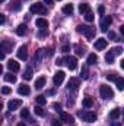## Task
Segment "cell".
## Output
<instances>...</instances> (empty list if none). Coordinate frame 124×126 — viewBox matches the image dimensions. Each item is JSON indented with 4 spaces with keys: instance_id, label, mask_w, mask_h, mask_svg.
Wrapping results in <instances>:
<instances>
[{
    "instance_id": "47",
    "label": "cell",
    "mask_w": 124,
    "mask_h": 126,
    "mask_svg": "<svg viewBox=\"0 0 124 126\" xmlns=\"http://www.w3.org/2000/svg\"><path fill=\"white\" fill-rule=\"evenodd\" d=\"M4 54H6V53L1 50V53H0V59H1V60H4Z\"/></svg>"
},
{
    "instance_id": "39",
    "label": "cell",
    "mask_w": 124,
    "mask_h": 126,
    "mask_svg": "<svg viewBox=\"0 0 124 126\" xmlns=\"http://www.w3.org/2000/svg\"><path fill=\"white\" fill-rule=\"evenodd\" d=\"M47 34H48L47 28H41V30H39V32H38V37H39V38H42V37H45Z\"/></svg>"
},
{
    "instance_id": "23",
    "label": "cell",
    "mask_w": 124,
    "mask_h": 126,
    "mask_svg": "<svg viewBox=\"0 0 124 126\" xmlns=\"http://www.w3.org/2000/svg\"><path fill=\"white\" fill-rule=\"evenodd\" d=\"M79 12H80V13H88V12H91L89 4H88V3H82V4H79Z\"/></svg>"
},
{
    "instance_id": "26",
    "label": "cell",
    "mask_w": 124,
    "mask_h": 126,
    "mask_svg": "<svg viewBox=\"0 0 124 126\" xmlns=\"http://www.w3.org/2000/svg\"><path fill=\"white\" fill-rule=\"evenodd\" d=\"M115 85H117V90H118V91H123L124 90V79L118 76L117 81H115Z\"/></svg>"
},
{
    "instance_id": "10",
    "label": "cell",
    "mask_w": 124,
    "mask_h": 126,
    "mask_svg": "<svg viewBox=\"0 0 124 126\" xmlns=\"http://www.w3.org/2000/svg\"><path fill=\"white\" fill-rule=\"evenodd\" d=\"M60 113V120L62 122H64V123H69V125H72L73 123V116H70L69 113H66V111H59Z\"/></svg>"
},
{
    "instance_id": "45",
    "label": "cell",
    "mask_w": 124,
    "mask_h": 126,
    "mask_svg": "<svg viewBox=\"0 0 124 126\" xmlns=\"http://www.w3.org/2000/svg\"><path fill=\"white\" fill-rule=\"evenodd\" d=\"M0 22H1V25L6 22V16H4V15H0Z\"/></svg>"
},
{
    "instance_id": "14",
    "label": "cell",
    "mask_w": 124,
    "mask_h": 126,
    "mask_svg": "<svg viewBox=\"0 0 124 126\" xmlns=\"http://www.w3.org/2000/svg\"><path fill=\"white\" fill-rule=\"evenodd\" d=\"M22 9V3H21V0H12V3H10V10H13V12H19Z\"/></svg>"
},
{
    "instance_id": "8",
    "label": "cell",
    "mask_w": 124,
    "mask_h": 126,
    "mask_svg": "<svg viewBox=\"0 0 124 126\" xmlns=\"http://www.w3.org/2000/svg\"><path fill=\"white\" fill-rule=\"evenodd\" d=\"M111 24H112V18H111V16L102 18V21H101V30H102V31H107V30L111 27Z\"/></svg>"
},
{
    "instance_id": "44",
    "label": "cell",
    "mask_w": 124,
    "mask_h": 126,
    "mask_svg": "<svg viewBox=\"0 0 124 126\" xmlns=\"http://www.w3.org/2000/svg\"><path fill=\"white\" fill-rule=\"evenodd\" d=\"M64 60H63V59H57V60H56V64H57V66H62V64H64Z\"/></svg>"
},
{
    "instance_id": "51",
    "label": "cell",
    "mask_w": 124,
    "mask_h": 126,
    "mask_svg": "<svg viewBox=\"0 0 124 126\" xmlns=\"http://www.w3.org/2000/svg\"><path fill=\"white\" fill-rule=\"evenodd\" d=\"M120 64H121V69H123V70H124V59H123V60H121V62H120Z\"/></svg>"
},
{
    "instance_id": "42",
    "label": "cell",
    "mask_w": 124,
    "mask_h": 126,
    "mask_svg": "<svg viewBox=\"0 0 124 126\" xmlns=\"http://www.w3.org/2000/svg\"><path fill=\"white\" fill-rule=\"evenodd\" d=\"M69 50H70V46H67V44H66V46H63V47H62V51H63V53H67Z\"/></svg>"
},
{
    "instance_id": "40",
    "label": "cell",
    "mask_w": 124,
    "mask_h": 126,
    "mask_svg": "<svg viewBox=\"0 0 124 126\" xmlns=\"http://www.w3.org/2000/svg\"><path fill=\"white\" fill-rule=\"evenodd\" d=\"M10 87H3L1 88V94H4V95H7V94H10Z\"/></svg>"
},
{
    "instance_id": "37",
    "label": "cell",
    "mask_w": 124,
    "mask_h": 126,
    "mask_svg": "<svg viewBox=\"0 0 124 126\" xmlns=\"http://www.w3.org/2000/svg\"><path fill=\"white\" fill-rule=\"evenodd\" d=\"M93 18H95V16H93L92 12H88V13H85V19H86L88 22H93Z\"/></svg>"
},
{
    "instance_id": "19",
    "label": "cell",
    "mask_w": 124,
    "mask_h": 126,
    "mask_svg": "<svg viewBox=\"0 0 124 126\" xmlns=\"http://www.w3.org/2000/svg\"><path fill=\"white\" fill-rule=\"evenodd\" d=\"M82 106H83L85 109H91V107L93 106V100L91 98V97H85L83 101H82Z\"/></svg>"
},
{
    "instance_id": "31",
    "label": "cell",
    "mask_w": 124,
    "mask_h": 126,
    "mask_svg": "<svg viewBox=\"0 0 124 126\" xmlns=\"http://www.w3.org/2000/svg\"><path fill=\"white\" fill-rule=\"evenodd\" d=\"M42 51H44V50H38V51H37V54H35V57H34V63H39L41 57H42V54H44Z\"/></svg>"
},
{
    "instance_id": "28",
    "label": "cell",
    "mask_w": 124,
    "mask_h": 126,
    "mask_svg": "<svg viewBox=\"0 0 124 126\" xmlns=\"http://www.w3.org/2000/svg\"><path fill=\"white\" fill-rule=\"evenodd\" d=\"M35 101L38 103V106H44V104H47V100H45L44 95H37V97H35Z\"/></svg>"
},
{
    "instance_id": "38",
    "label": "cell",
    "mask_w": 124,
    "mask_h": 126,
    "mask_svg": "<svg viewBox=\"0 0 124 126\" xmlns=\"http://www.w3.org/2000/svg\"><path fill=\"white\" fill-rule=\"evenodd\" d=\"M117 78H118V76H117L115 73H112V72L107 75V79H108V81H114V82H115V81H117Z\"/></svg>"
},
{
    "instance_id": "4",
    "label": "cell",
    "mask_w": 124,
    "mask_h": 126,
    "mask_svg": "<svg viewBox=\"0 0 124 126\" xmlns=\"http://www.w3.org/2000/svg\"><path fill=\"white\" fill-rule=\"evenodd\" d=\"M31 12L32 13H38V15H45L47 7L42 3H34V4H31Z\"/></svg>"
},
{
    "instance_id": "9",
    "label": "cell",
    "mask_w": 124,
    "mask_h": 126,
    "mask_svg": "<svg viewBox=\"0 0 124 126\" xmlns=\"http://www.w3.org/2000/svg\"><path fill=\"white\" fill-rule=\"evenodd\" d=\"M18 59L19 60H26L28 59V48H26V46H22V47H19V50H18Z\"/></svg>"
},
{
    "instance_id": "33",
    "label": "cell",
    "mask_w": 124,
    "mask_h": 126,
    "mask_svg": "<svg viewBox=\"0 0 124 126\" xmlns=\"http://www.w3.org/2000/svg\"><path fill=\"white\" fill-rule=\"evenodd\" d=\"M74 50H76V54H77V56H83V54H85V47L74 46Z\"/></svg>"
},
{
    "instance_id": "53",
    "label": "cell",
    "mask_w": 124,
    "mask_h": 126,
    "mask_svg": "<svg viewBox=\"0 0 124 126\" xmlns=\"http://www.w3.org/2000/svg\"><path fill=\"white\" fill-rule=\"evenodd\" d=\"M123 120H124V110H123Z\"/></svg>"
},
{
    "instance_id": "13",
    "label": "cell",
    "mask_w": 124,
    "mask_h": 126,
    "mask_svg": "<svg viewBox=\"0 0 124 126\" xmlns=\"http://www.w3.org/2000/svg\"><path fill=\"white\" fill-rule=\"evenodd\" d=\"M93 46H95L96 50H104V48L107 47V40H105V38H98Z\"/></svg>"
},
{
    "instance_id": "29",
    "label": "cell",
    "mask_w": 124,
    "mask_h": 126,
    "mask_svg": "<svg viewBox=\"0 0 124 126\" xmlns=\"http://www.w3.org/2000/svg\"><path fill=\"white\" fill-rule=\"evenodd\" d=\"M32 75H34V73H32V69H31V67H28V69L24 72V78H25L26 81H31V79H32Z\"/></svg>"
},
{
    "instance_id": "55",
    "label": "cell",
    "mask_w": 124,
    "mask_h": 126,
    "mask_svg": "<svg viewBox=\"0 0 124 126\" xmlns=\"http://www.w3.org/2000/svg\"><path fill=\"white\" fill-rule=\"evenodd\" d=\"M24 1H26V0H24Z\"/></svg>"
},
{
    "instance_id": "41",
    "label": "cell",
    "mask_w": 124,
    "mask_h": 126,
    "mask_svg": "<svg viewBox=\"0 0 124 126\" xmlns=\"http://www.w3.org/2000/svg\"><path fill=\"white\" fill-rule=\"evenodd\" d=\"M104 12H105V7H104L102 4L98 6V13H99V15H104Z\"/></svg>"
},
{
    "instance_id": "1",
    "label": "cell",
    "mask_w": 124,
    "mask_h": 126,
    "mask_svg": "<svg viewBox=\"0 0 124 126\" xmlns=\"http://www.w3.org/2000/svg\"><path fill=\"white\" fill-rule=\"evenodd\" d=\"M77 32H80V34H83L86 38H93L95 37V28L93 27H89V25H77Z\"/></svg>"
},
{
    "instance_id": "35",
    "label": "cell",
    "mask_w": 124,
    "mask_h": 126,
    "mask_svg": "<svg viewBox=\"0 0 124 126\" xmlns=\"http://www.w3.org/2000/svg\"><path fill=\"white\" fill-rule=\"evenodd\" d=\"M111 53H112L114 56H118V54L123 53V47H114V48L111 50Z\"/></svg>"
},
{
    "instance_id": "46",
    "label": "cell",
    "mask_w": 124,
    "mask_h": 126,
    "mask_svg": "<svg viewBox=\"0 0 124 126\" xmlns=\"http://www.w3.org/2000/svg\"><path fill=\"white\" fill-rule=\"evenodd\" d=\"M53 53H54V51H53V48H50V50H48V53H45V56H53Z\"/></svg>"
},
{
    "instance_id": "48",
    "label": "cell",
    "mask_w": 124,
    "mask_h": 126,
    "mask_svg": "<svg viewBox=\"0 0 124 126\" xmlns=\"http://www.w3.org/2000/svg\"><path fill=\"white\" fill-rule=\"evenodd\" d=\"M54 93H56L54 90H50V91H47V94H48V95H53V94H54Z\"/></svg>"
},
{
    "instance_id": "52",
    "label": "cell",
    "mask_w": 124,
    "mask_h": 126,
    "mask_svg": "<svg viewBox=\"0 0 124 126\" xmlns=\"http://www.w3.org/2000/svg\"><path fill=\"white\" fill-rule=\"evenodd\" d=\"M16 126H26V125H25L24 122H21V123H18V125H16Z\"/></svg>"
},
{
    "instance_id": "16",
    "label": "cell",
    "mask_w": 124,
    "mask_h": 126,
    "mask_svg": "<svg viewBox=\"0 0 124 126\" xmlns=\"http://www.w3.org/2000/svg\"><path fill=\"white\" fill-rule=\"evenodd\" d=\"M35 24H37L38 28H48V21L44 19V18H38V19L35 21Z\"/></svg>"
},
{
    "instance_id": "22",
    "label": "cell",
    "mask_w": 124,
    "mask_h": 126,
    "mask_svg": "<svg viewBox=\"0 0 124 126\" xmlns=\"http://www.w3.org/2000/svg\"><path fill=\"white\" fill-rule=\"evenodd\" d=\"M21 117H22V119H26V120H29V123H35V122H32L31 117H29V110H28V109H24V110H21Z\"/></svg>"
},
{
    "instance_id": "32",
    "label": "cell",
    "mask_w": 124,
    "mask_h": 126,
    "mask_svg": "<svg viewBox=\"0 0 124 126\" xmlns=\"http://www.w3.org/2000/svg\"><path fill=\"white\" fill-rule=\"evenodd\" d=\"M105 62L107 63H114V54H112L111 51H108V53L105 54Z\"/></svg>"
},
{
    "instance_id": "27",
    "label": "cell",
    "mask_w": 124,
    "mask_h": 126,
    "mask_svg": "<svg viewBox=\"0 0 124 126\" xmlns=\"http://www.w3.org/2000/svg\"><path fill=\"white\" fill-rule=\"evenodd\" d=\"M80 76H82V79H89V70H88V66H83V67H82Z\"/></svg>"
},
{
    "instance_id": "56",
    "label": "cell",
    "mask_w": 124,
    "mask_h": 126,
    "mask_svg": "<svg viewBox=\"0 0 124 126\" xmlns=\"http://www.w3.org/2000/svg\"><path fill=\"white\" fill-rule=\"evenodd\" d=\"M59 1H60V0H59Z\"/></svg>"
},
{
    "instance_id": "12",
    "label": "cell",
    "mask_w": 124,
    "mask_h": 126,
    "mask_svg": "<svg viewBox=\"0 0 124 126\" xmlns=\"http://www.w3.org/2000/svg\"><path fill=\"white\" fill-rule=\"evenodd\" d=\"M7 67H9L10 72H19L21 64L16 62V60H9V62H7Z\"/></svg>"
},
{
    "instance_id": "50",
    "label": "cell",
    "mask_w": 124,
    "mask_h": 126,
    "mask_svg": "<svg viewBox=\"0 0 124 126\" xmlns=\"http://www.w3.org/2000/svg\"><path fill=\"white\" fill-rule=\"evenodd\" d=\"M44 1H45L47 4H53V0H44Z\"/></svg>"
},
{
    "instance_id": "24",
    "label": "cell",
    "mask_w": 124,
    "mask_h": 126,
    "mask_svg": "<svg viewBox=\"0 0 124 126\" xmlns=\"http://www.w3.org/2000/svg\"><path fill=\"white\" fill-rule=\"evenodd\" d=\"M73 10H74V9H73V4H70V3L66 4V6H63V13H64V15H72Z\"/></svg>"
},
{
    "instance_id": "20",
    "label": "cell",
    "mask_w": 124,
    "mask_h": 126,
    "mask_svg": "<svg viewBox=\"0 0 124 126\" xmlns=\"http://www.w3.org/2000/svg\"><path fill=\"white\" fill-rule=\"evenodd\" d=\"M16 34H18L19 37H24V35L26 34V25H25V24H21V25L16 28Z\"/></svg>"
},
{
    "instance_id": "30",
    "label": "cell",
    "mask_w": 124,
    "mask_h": 126,
    "mask_svg": "<svg viewBox=\"0 0 124 126\" xmlns=\"http://www.w3.org/2000/svg\"><path fill=\"white\" fill-rule=\"evenodd\" d=\"M98 62V56H96V54H89V56H88V64H95V63Z\"/></svg>"
},
{
    "instance_id": "21",
    "label": "cell",
    "mask_w": 124,
    "mask_h": 126,
    "mask_svg": "<svg viewBox=\"0 0 124 126\" xmlns=\"http://www.w3.org/2000/svg\"><path fill=\"white\" fill-rule=\"evenodd\" d=\"M44 85H45V78H44V76H41V78H38V79L35 81V88H37V90H41Z\"/></svg>"
},
{
    "instance_id": "15",
    "label": "cell",
    "mask_w": 124,
    "mask_h": 126,
    "mask_svg": "<svg viewBox=\"0 0 124 126\" xmlns=\"http://www.w3.org/2000/svg\"><path fill=\"white\" fill-rule=\"evenodd\" d=\"M22 106V101L21 100H12V101H9V104H7V107H9V110H16L18 107H21Z\"/></svg>"
},
{
    "instance_id": "49",
    "label": "cell",
    "mask_w": 124,
    "mask_h": 126,
    "mask_svg": "<svg viewBox=\"0 0 124 126\" xmlns=\"http://www.w3.org/2000/svg\"><path fill=\"white\" fill-rule=\"evenodd\" d=\"M120 32L124 35V25H121V27H120Z\"/></svg>"
},
{
    "instance_id": "6",
    "label": "cell",
    "mask_w": 124,
    "mask_h": 126,
    "mask_svg": "<svg viewBox=\"0 0 124 126\" xmlns=\"http://www.w3.org/2000/svg\"><path fill=\"white\" fill-rule=\"evenodd\" d=\"M64 76H66V73H64L63 70H59V72L54 75L53 82H54V85H56V87H60V85H62L63 81H64Z\"/></svg>"
},
{
    "instance_id": "54",
    "label": "cell",
    "mask_w": 124,
    "mask_h": 126,
    "mask_svg": "<svg viewBox=\"0 0 124 126\" xmlns=\"http://www.w3.org/2000/svg\"><path fill=\"white\" fill-rule=\"evenodd\" d=\"M0 1H1V3H3V1H6V0H0Z\"/></svg>"
},
{
    "instance_id": "43",
    "label": "cell",
    "mask_w": 124,
    "mask_h": 126,
    "mask_svg": "<svg viewBox=\"0 0 124 126\" xmlns=\"http://www.w3.org/2000/svg\"><path fill=\"white\" fill-rule=\"evenodd\" d=\"M51 126H62V120L59 122V120H53L51 122Z\"/></svg>"
},
{
    "instance_id": "3",
    "label": "cell",
    "mask_w": 124,
    "mask_h": 126,
    "mask_svg": "<svg viewBox=\"0 0 124 126\" xmlns=\"http://www.w3.org/2000/svg\"><path fill=\"white\" fill-rule=\"evenodd\" d=\"M77 116L83 120V122H88V123H91V122H95L96 120V114L92 113V111H79L77 113Z\"/></svg>"
},
{
    "instance_id": "25",
    "label": "cell",
    "mask_w": 124,
    "mask_h": 126,
    "mask_svg": "<svg viewBox=\"0 0 124 126\" xmlns=\"http://www.w3.org/2000/svg\"><path fill=\"white\" fill-rule=\"evenodd\" d=\"M4 81L6 82H10V84H15L16 82V76L15 75H12V73H4Z\"/></svg>"
},
{
    "instance_id": "5",
    "label": "cell",
    "mask_w": 124,
    "mask_h": 126,
    "mask_svg": "<svg viewBox=\"0 0 124 126\" xmlns=\"http://www.w3.org/2000/svg\"><path fill=\"white\" fill-rule=\"evenodd\" d=\"M63 60H64L66 66H67L70 70H74V69L77 67V59H76V57H73V56H67V57H64Z\"/></svg>"
},
{
    "instance_id": "36",
    "label": "cell",
    "mask_w": 124,
    "mask_h": 126,
    "mask_svg": "<svg viewBox=\"0 0 124 126\" xmlns=\"http://www.w3.org/2000/svg\"><path fill=\"white\" fill-rule=\"evenodd\" d=\"M108 38H110V40H112V41H120V40H118V37L115 35V32H114V31L108 32Z\"/></svg>"
},
{
    "instance_id": "2",
    "label": "cell",
    "mask_w": 124,
    "mask_h": 126,
    "mask_svg": "<svg viewBox=\"0 0 124 126\" xmlns=\"http://www.w3.org/2000/svg\"><path fill=\"white\" fill-rule=\"evenodd\" d=\"M99 94L104 100H111L114 97V91L108 87V85H101L99 87Z\"/></svg>"
},
{
    "instance_id": "7",
    "label": "cell",
    "mask_w": 124,
    "mask_h": 126,
    "mask_svg": "<svg viewBox=\"0 0 124 126\" xmlns=\"http://www.w3.org/2000/svg\"><path fill=\"white\" fill-rule=\"evenodd\" d=\"M79 85H80V79L79 78H70V81L67 84V88L72 90V91H76L79 88Z\"/></svg>"
},
{
    "instance_id": "18",
    "label": "cell",
    "mask_w": 124,
    "mask_h": 126,
    "mask_svg": "<svg viewBox=\"0 0 124 126\" xmlns=\"http://www.w3.org/2000/svg\"><path fill=\"white\" fill-rule=\"evenodd\" d=\"M18 93H19L21 95H29L31 94V90H29L28 85H24V84H22V85L18 88Z\"/></svg>"
},
{
    "instance_id": "34",
    "label": "cell",
    "mask_w": 124,
    "mask_h": 126,
    "mask_svg": "<svg viewBox=\"0 0 124 126\" xmlns=\"http://www.w3.org/2000/svg\"><path fill=\"white\" fill-rule=\"evenodd\" d=\"M35 114H37V116H39V117H42V116L45 114L41 106H37V107H35Z\"/></svg>"
},
{
    "instance_id": "17",
    "label": "cell",
    "mask_w": 124,
    "mask_h": 126,
    "mask_svg": "<svg viewBox=\"0 0 124 126\" xmlns=\"http://www.w3.org/2000/svg\"><path fill=\"white\" fill-rule=\"evenodd\" d=\"M120 114H121V110H120L118 107H115V109H112V110L110 111V119L115 120V119H118V117H120Z\"/></svg>"
},
{
    "instance_id": "11",
    "label": "cell",
    "mask_w": 124,
    "mask_h": 126,
    "mask_svg": "<svg viewBox=\"0 0 124 126\" xmlns=\"http://www.w3.org/2000/svg\"><path fill=\"white\" fill-rule=\"evenodd\" d=\"M12 47H13V41H9V40H3L1 41V50L4 53L12 51Z\"/></svg>"
}]
</instances>
